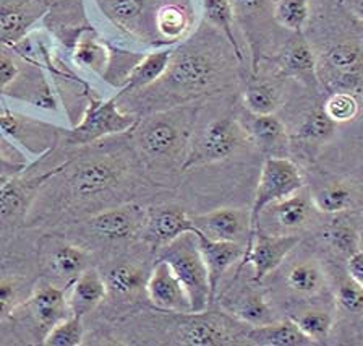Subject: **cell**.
Returning a JSON list of instances; mask_svg holds the SVG:
<instances>
[{"label":"cell","mask_w":363,"mask_h":346,"mask_svg":"<svg viewBox=\"0 0 363 346\" xmlns=\"http://www.w3.org/2000/svg\"><path fill=\"white\" fill-rule=\"evenodd\" d=\"M237 65L242 64L230 43L208 25L174 48L167 70L156 83L130 96L145 98L146 109L182 106L230 87L235 82Z\"/></svg>","instance_id":"cell-1"},{"label":"cell","mask_w":363,"mask_h":346,"mask_svg":"<svg viewBox=\"0 0 363 346\" xmlns=\"http://www.w3.org/2000/svg\"><path fill=\"white\" fill-rule=\"evenodd\" d=\"M195 117L196 107L191 106H175L140 117L135 127V144L145 163L166 166L179 163L184 169L193 139Z\"/></svg>","instance_id":"cell-2"},{"label":"cell","mask_w":363,"mask_h":346,"mask_svg":"<svg viewBox=\"0 0 363 346\" xmlns=\"http://www.w3.org/2000/svg\"><path fill=\"white\" fill-rule=\"evenodd\" d=\"M159 260H164L179 278L190 298L191 312L206 310L213 303L208 269L204 265L196 232H185L159 251Z\"/></svg>","instance_id":"cell-3"},{"label":"cell","mask_w":363,"mask_h":346,"mask_svg":"<svg viewBox=\"0 0 363 346\" xmlns=\"http://www.w3.org/2000/svg\"><path fill=\"white\" fill-rule=\"evenodd\" d=\"M132 161L123 155L91 156L77 161L68 173L67 187L78 202H89L93 198L109 195L123 184Z\"/></svg>","instance_id":"cell-4"},{"label":"cell","mask_w":363,"mask_h":346,"mask_svg":"<svg viewBox=\"0 0 363 346\" xmlns=\"http://www.w3.org/2000/svg\"><path fill=\"white\" fill-rule=\"evenodd\" d=\"M303 174L292 160L284 156H269L264 161L257 192H255L253 205L250 210V239L245 249L252 244L253 237L259 231V220L263 217L264 210L297 194L303 189Z\"/></svg>","instance_id":"cell-5"},{"label":"cell","mask_w":363,"mask_h":346,"mask_svg":"<svg viewBox=\"0 0 363 346\" xmlns=\"http://www.w3.org/2000/svg\"><path fill=\"white\" fill-rule=\"evenodd\" d=\"M101 13L133 41L151 48H164L156 31L159 9L177 0H94Z\"/></svg>","instance_id":"cell-6"},{"label":"cell","mask_w":363,"mask_h":346,"mask_svg":"<svg viewBox=\"0 0 363 346\" xmlns=\"http://www.w3.org/2000/svg\"><path fill=\"white\" fill-rule=\"evenodd\" d=\"M138 122V114L123 111L118 106L117 96L104 101L98 98V96L91 94L82 122L65 135V140L68 145L73 146L98 144V141L111 137V135H118L128 132V130H135Z\"/></svg>","instance_id":"cell-7"},{"label":"cell","mask_w":363,"mask_h":346,"mask_svg":"<svg viewBox=\"0 0 363 346\" xmlns=\"http://www.w3.org/2000/svg\"><path fill=\"white\" fill-rule=\"evenodd\" d=\"M248 140L250 135L245 126L237 119H216L201 130L200 135L191 139L189 155L184 163V171L229 160Z\"/></svg>","instance_id":"cell-8"},{"label":"cell","mask_w":363,"mask_h":346,"mask_svg":"<svg viewBox=\"0 0 363 346\" xmlns=\"http://www.w3.org/2000/svg\"><path fill=\"white\" fill-rule=\"evenodd\" d=\"M179 323V343L186 346H223L248 343V328L242 330L238 319H229L223 312H189L180 314Z\"/></svg>","instance_id":"cell-9"},{"label":"cell","mask_w":363,"mask_h":346,"mask_svg":"<svg viewBox=\"0 0 363 346\" xmlns=\"http://www.w3.org/2000/svg\"><path fill=\"white\" fill-rule=\"evenodd\" d=\"M300 237L295 234H263L257 232L253 241L245 249L243 259L238 265L237 276L243 266H253V281H263L279 266L287 255L298 246Z\"/></svg>","instance_id":"cell-10"},{"label":"cell","mask_w":363,"mask_h":346,"mask_svg":"<svg viewBox=\"0 0 363 346\" xmlns=\"http://www.w3.org/2000/svg\"><path fill=\"white\" fill-rule=\"evenodd\" d=\"M237 26L240 28L252 50V70L258 72L261 49L268 33V23L274 21V0H230Z\"/></svg>","instance_id":"cell-11"},{"label":"cell","mask_w":363,"mask_h":346,"mask_svg":"<svg viewBox=\"0 0 363 346\" xmlns=\"http://www.w3.org/2000/svg\"><path fill=\"white\" fill-rule=\"evenodd\" d=\"M0 134L13 139L31 155L41 156L54 148L59 141L60 130L50 124L34 121L31 117L20 116L9 109H0Z\"/></svg>","instance_id":"cell-12"},{"label":"cell","mask_w":363,"mask_h":346,"mask_svg":"<svg viewBox=\"0 0 363 346\" xmlns=\"http://www.w3.org/2000/svg\"><path fill=\"white\" fill-rule=\"evenodd\" d=\"M147 298L157 309L175 312V314H189L191 312L190 298L179 278L164 260H159L146 280Z\"/></svg>","instance_id":"cell-13"},{"label":"cell","mask_w":363,"mask_h":346,"mask_svg":"<svg viewBox=\"0 0 363 346\" xmlns=\"http://www.w3.org/2000/svg\"><path fill=\"white\" fill-rule=\"evenodd\" d=\"M191 221L195 232H200L208 239L240 242L245 234L250 239V213L240 208H219L203 215H193Z\"/></svg>","instance_id":"cell-14"},{"label":"cell","mask_w":363,"mask_h":346,"mask_svg":"<svg viewBox=\"0 0 363 346\" xmlns=\"http://www.w3.org/2000/svg\"><path fill=\"white\" fill-rule=\"evenodd\" d=\"M91 229L102 239L128 241L146 225V212L141 207L125 205L106 210L89 220Z\"/></svg>","instance_id":"cell-15"},{"label":"cell","mask_w":363,"mask_h":346,"mask_svg":"<svg viewBox=\"0 0 363 346\" xmlns=\"http://www.w3.org/2000/svg\"><path fill=\"white\" fill-rule=\"evenodd\" d=\"M145 229L147 239L157 251L185 232H195L190 215L177 207H155L146 212Z\"/></svg>","instance_id":"cell-16"},{"label":"cell","mask_w":363,"mask_h":346,"mask_svg":"<svg viewBox=\"0 0 363 346\" xmlns=\"http://www.w3.org/2000/svg\"><path fill=\"white\" fill-rule=\"evenodd\" d=\"M196 237L201 257L208 269L209 286H211V296L214 301L216 294H218L219 281L223 280L224 274L232 265H235L243 259L245 246L240 242L208 239L206 236L200 234V232H196Z\"/></svg>","instance_id":"cell-17"},{"label":"cell","mask_w":363,"mask_h":346,"mask_svg":"<svg viewBox=\"0 0 363 346\" xmlns=\"http://www.w3.org/2000/svg\"><path fill=\"white\" fill-rule=\"evenodd\" d=\"M48 10V0H26L25 4L0 7V44L10 46L26 36Z\"/></svg>","instance_id":"cell-18"},{"label":"cell","mask_w":363,"mask_h":346,"mask_svg":"<svg viewBox=\"0 0 363 346\" xmlns=\"http://www.w3.org/2000/svg\"><path fill=\"white\" fill-rule=\"evenodd\" d=\"M193 26H195V12L190 0H177L159 9L156 31L164 48L185 41L191 35Z\"/></svg>","instance_id":"cell-19"},{"label":"cell","mask_w":363,"mask_h":346,"mask_svg":"<svg viewBox=\"0 0 363 346\" xmlns=\"http://www.w3.org/2000/svg\"><path fill=\"white\" fill-rule=\"evenodd\" d=\"M174 48H164L161 50H152V53L143 54L136 65L127 77H125L123 83L121 85V92L117 93V98L121 99L123 96H130L141 92L147 87H151L152 83H156L159 78L164 75V72L167 70L169 62L172 59Z\"/></svg>","instance_id":"cell-20"},{"label":"cell","mask_w":363,"mask_h":346,"mask_svg":"<svg viewBox=\"0 0 363 346\" xmlns=\"http://www.w3.org/2000/svg\"><path fill=\"white\" fill-rule=\"evenodd\" d=\"M325 64L342 83H357L363 78V44L355 41L333 44L325 54Z\"/></svg>","instance_id":"cell-21"},{"label":"cell","mask_w":363,"mask_h":346,"mask_svg":"<svg viewBox=\"0 0 363 346\" xmlns=\"http://www.w3.org/2000/svg\"><path fill=\"white\" fill-rule=\"evenodd\" d=\"M248 343L258 346H310L315 345L300 330L292 317L274 320L264 325L250 327L247 333Z\"/></svg>","instance_id":"cell-22"},{"label":"cell","mask_w":363,"mask_h":346,"mask_svg":"<svg viewBox=\"0 0 363 346\" xmlns=\"http://www.w3.org/2000/svg\"><path fill=\"white\" fill-rule=\"evenodd\" d=\"M67 289V288H65ZM64 288L45 285L36 289L30 301L34 319L38 320L43 330L48 333L55 323L67 319L70 314L68 298L65 296Z\"/></svg>","instance_id":"cell-23"},{"label":"cell","mask_w":363,"mask_h":346,"mask_svg":"<svg viewBox=\"0 0 363 346\" xmlns=\"http://www.w3.org/2000/svg\"><path fill=\"white\" fill-rule=\"evenodd\" d=\"M106 294L104 276H101L98 270L86 269L72 283V291L68 296L70 314L84 317L106 298Z\"/></svg>","instance_id":"cell-24"},{"label":"cell","mask_w":363,"mask_h":346,"mask_svg":"<svg viewBox=\"0 0 363 346\" xmlns=\"http://www.w3.org/2000/svg\"><path fill=\"white\" fill-rule=\"evenodd\" d=\"M57 171H59V168L33 180H20L11 178L7 183H4L0 185V217L7 218L23 212L28 207L38 187H41L48 179L54 178Z\"/></svg>","instance_id":"cell-25"},{"label":"cell","mask_w":363,"mask_h":346,"mask_svg":"<svg viewBox=\"0 0 363 346\" xmlns=\"http://www.w3.org/2000/svg\"><path fill=\"white\" fill-rule=\"evenodd\" d=\"M73 60L79 67H84V69H89L104 77L111 60V48L99 41L93 30L84 28L82 33H78L75 43H73Z\"/></svg>","instance_id":"cell-26"},{"label":"cell","mask_w":363,"mask_h":346,"mask_svg":"<svg viewBox=\"0 0 363 346\" xmlns=\"http://www.w3.org/2000/svg\"><path fill=\"white\" fill-rule=\"evenodd\" d=\"M316 58L313 49L302 36L295 38L279 55V70L282 75L295 78H315Z\"/></svg>","instance_id":"cell-27"},{"label":"cell","mask_w":363,"mask_h":346,"mask_svg":"<svg viewBox=\"0 0 363 346\" xmlns=\"http://www.w3.org/2000/svg\"><path fill=\"white\" fill-rule=\"evenodd\" d=\"M203 9L206 23L213 26L214 30H218L230 43V46L235 50L237 59L240 60V64H243L245 54L242 50L240 39L237 36V21L230 0H203Z\"/></svg>","instance_id":"cell-28"},{"label":"cell","mask_w":363,"mask_h":346,"mask_svg":"<svg viewBox=\"0 0 363 346\" xmlns=\"http://www.w3.org/2000/svg\"><path fill=\"white\" fill-rule=\"evenodd\" d=\"M229 314H232L243 323L250 327L264 325V323L274 322V310L271 309L268 301L263 294L255 289H247L240 294H237L234 303L229 306Z\"/></svg>","instance_id":"cell-29"},{"label":"cell","mask_w":363,"mask_h":346,"mask_svg":"<svg viewBox=\"0 0 363 346\" xmlns=\"http://www.w3.org/2000/svg\"><path fill=\"white\" fill-rule=\"evenodd\" d=\"M271 208H274L276 223L279 225V228L286 231L303 228L305 225H308L311 215L315 212L311 197L303 195L302 190L287 197L286 200L274 203V205H271Z\"/></svg>","instance_id":"cell-30"},{"label":"cell","mask_w":363,"mask_h":346,"mask_svg":"<svg viewBox=\"0 0 363 346\" xmlns=\"http://www.w3.org/2000/svg\"><path fill=\"white\" fill-rule=\"evenodd\" d=\"M355 192L352 185L342 180H334L311 195L316 212L325 215H339L354 205Z\"/></svg>","instance_id":"cell-31"},{"label":"cell","mask_w":363,"mask_h":346,"mask_svg":"<svg viewBox=\"0 0 363 346\" xmlns=\"http://www.w3.org/2000/svg\"><path fill=\"white\" fill-rule=\"evenodd\" d=\"M287 285L303 296H315L326 286V275L316 260H305L294 265L287 274Z\"/></svg>","instance_id":"cell-32"},{"label":"cell","mask_w":363,"mask_h":346,"mask_svg":"<svg viewBox=\"0 0 363 346\" xmlns=\"http://www.w3.org/2000/svg\"><path fill=\"white\" fill-rule=\"evenodd\" d=\"M248 124L245 126L247 132L250 135V140L257 141L258 145L263 146V148H277L284 144L287 139L286 126H284L279 117L274 114H250Z\"/></svg>","instance_id":"cell-33"},{"label":"cell","mask_w":363,"mask_h":346,"mask_svg":"<svg viewBox=\"0 0 363 346\" xmlns=\"http://www.w3.org/2000/svg\"><path fill=\"white\" fill-rule=\"evenodd\" d=\"M50 264L55 275L64 280L67 285H72L77 278L86 270L88 254L82 247L72 244H62L52 252Z\"/></svg>","instance_id":"cell-34"},{"label":"cell","mask_w":363,"mask_h":346,"mask_svg":"<svg viewBox=\"0 0 363 346\" xmlns=\"http://www.w3.org/2000/svg\"><path fill=\"white\" fill-rule=\"evenodd\" d=\"M281 103V94L274 85L264 80L250 82L243 93V106L250 114H274Z\"/></svg>","instance_id":"cell-35"},{"label":"cell","mask_w":363,"mask_h":346,"mask_svg":"<svg viewBox=\"0 0 363 346\" xmlns=\"http://www.w3.org/2000/svg\"><path fill=\"white\" fill-rule=\"evenodd\" d=\"M107 291L113 294H132L146 285L143 270L133 264H118L107 271L104 278Z\"/></svg>","instance_id":"cell-36"},{"label":"cell","mask_w":363,"mask_h":346,"mask_svg":"<svg viewBox=\"0 0 363 346\" xmlns=\"http://www.w3.org/2000/svg\"><path fill=\"white\" fill-rule=\"evenodd\" d=\"M310 18L308 0H274V20L284 30L300 33Z\"/></svg>","instance_id":"cell-37"},{"label":"cell","mask_w":363,"mask_h":346,"mask_svg":"<svg viewBox=\"0 0 363 346\" xmlns=\"http://www.w3.org/2000/svg\"><path fill=\"white\" fill-rule=\"evenodd\" d=\"M325 236L329 246L347 260L360 251V231L347 221H334L326 229Z\"/></svg>","instance_id":"cell-38"},{"label":"cell","mask_w":363,"mask_h":346,"mask_svg":"<svg viewBox=\"0 0 363 346\" xmlns=\"http://www.w3.org/2000/svg\"><path fill=\"white\" fill-rule=\"evenodd\" d=\"M292 319L313 343L325 342L334 327V315L328 310H306L298 315H294Z\"/></svg>","instance_id":"cell-39"},{"label":"cell","mask_w":363,"mask_h":346,"mask_svg":"<svg viewBox=\"0 0 363 346\" xmlns=\"http://www.w3.org/2000/svg\"><path fill=\"white\" fill-rule=\"evenodd\" d=\"M83 317L68 315L45 333L44 345L48 346H78L83 342Z\"/></svg>","instance_id":"cell-40"},{"label":"cell","mask_w":363,"mask_h":346,"mask_svg":"<svg viewBox=\"0 0 363 346\" xmlns=\"http://www.w3.org/2000/svg\"><path fill=\"white\" fill-rule=\"evenodd\" d=\"M336 130L337 124L328 117L325 109H315L308 117H305L300 127V137L313 144H326L334 137Z\"/></svg>","instance_id":"cell-41"},{"label":"cell","mask_w":363,"mask_h":346,"mask_svg":"<svg viewBox=\"0 0 363 346\" xmlns=\"http://www.w3.org/2000/svg\"><path fill=\"white\" fill-rule=\"evenodd\" d=\"M323 109H325L328 117L339 126V124L354 121L360 111V104L355 94L349 92H336L326 99Z\"/></svg>","instance_id":"cell-42"},{"label":"cell","mask_w":363,"mask_h":346,"mask_svg":"<svg viewBox=\"0 0 363 346\" xmlns=\"http://www.w3.org/2000/svg\"><path fill=\"white\" fill-rule=\"evenodd\" d=\"M336 303L340 309L350 315H363V285L349 275L340 281L336 291Z\"/></svg>","instance_id":"cell-43"},{"label":"cell","mask_w":363,"mask_h":346,"mask_svg":"<svg viewBox=\"0 0 363 346\" xmlns=\"http://www.w3.org/2000/svg\"><path fill=\"white\" fill-rule=\"evenodd\" d=\"M20 75V64L13 55L0 54V93L7 92V88Z\"/></svg>","instance_id":"cell-44"},{"label":"cell","mask_w":363,"mask_h":346,"mask_svg":"<svg viewBox=\"0 0 363 346\" xmlns=\"http://www.w3.org/2000/svg\"><path fill=\"white\" fill-rule=\"evenodd\" d=\"M26 161L18 160V158H11L9 153H5L2 145H0V185L7 183L11 178H15L16 174H20L23 169L26 168Z\"/></svg>","instance_id":"cell-45"},{"label":"cell","mask_w":363,"mask_h":346,"mask_svg":"<svg viewBox=\"0 0 363 346\" xmlns=\"http://www.w3.org/2000/svg\"><path fill=\"white\" fill-rule=\"evenodd\" d=\"M15 286L11 283L2 281L0 283V319H4L5 315L10 314L11 308L15 304Z\"/></svg>","instance_id":"cell-46"},{"label":"cell","mask_w":363,"mask_h":346,"mask_svg":"<svg viewBox=\"0 0 363 346\" xmlns=\"http://www.w3.org/2000/svg\"><path fill=\"white\" fill-rule=\"evenodd\" d=\"M347 270L349 275L363 285V252H357L352 255L347 262Z\"/></svg>","instance_id":"cell-47"},{"label":"cell","mask_w":363,"mask_h":346,"mask_svg":"<svg viewBox=\"0 0 363 346\" xmlns=\"http://www.w3.org/2000/svg\"><path fill=\"white\" fill-rule=\"evenodd\" d=\"M352 12L357 18L363 21V0H352Z\"/></svg>","instance_id":"cell-48"},{"label":"cell","mask_w":363,"mask_h":346,"mask_svg":"<svg viewBox=\"0 0 363 346\" xmlns=\"http://www.w3.org/2000/svg\"><path fill=\"white\" fill-rule=\"evenodd\" d=\"M360 252H363V231H360Z\"/></svg>","instance_id":"cell-49"}]
</instances>
